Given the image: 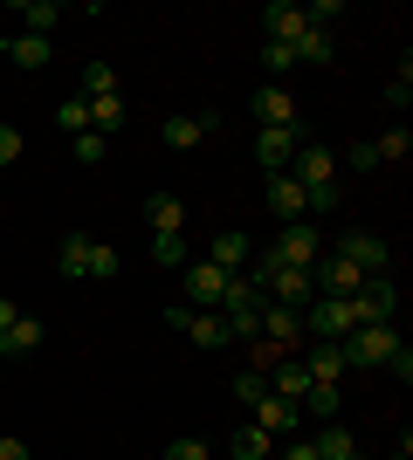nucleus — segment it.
Listing matches in <instances>:
<instances>
[{"label":"nucleus","mask_w":413,"mask_h":460,"mask_svg":"<svg viewBox=\"0 0 413 460\" xmlns=\"http://www.w3.org/2000/svg\"><path fill=\"white\" fill-rule=\"evenodd\" d=\"M331 254H345L358 275H386V269H393V248H386L373 227H352L345 241H331Z\"/></svg>","instance_id":"39448f33"},{"label":"nucleus","mask_w":413,"mask_h":460,"mask_svg":"<svg viewBox=\"0 0 413 460\" xmlns=\"http://www.w3.org/2000/svg\"><path fill=\"white\" fill-rule=\"evenodd\" d=\"M145 227L152 234H179L186 227V199H179V192H152V199H145Z\"/></svg>","instance_id":"6ab92c4d"},{"label":"nucleus","mask_w":413,"mask_h":460,"mask_svg":"<svg viewBox=\"0 0 413 460\" xmlns=\"http://www.w3.org/2000/svg\"><path fill=\"white\" fill-rule=\"evenodd\" d=\"M200 261H214L220 275H241V269H248V234H241V227L214 234V241H207V254H200Z\"/></svg>","instance_id":"4468645a"},{"label":"nucleus","mask_w":413,"mask_h":460,"mask_svg":"<svg viewBox=\"0 0 413 460\" xmlns=\"http://www.w3.org/2000/svg\"><path fill=\"white\" fill-rule=\"evenodd\" d=\"M103 152H111L103 131H76V165H103Z\"/></svg>","instance_id":"473e14b6"},{"label":"nucleus","mask_w":413,"mask_h":460,"mask_svg":"<svg viewBox=\"0 0 413 460\" xmlns=\"http://www.w3.org/2000/svg\"><path fill=\"white\" fill-rule=\"evenodd\" d=\"M14 316H21V309H14V296H0V337L14 330Z\"/></svg>","instance_id":"37998d69"},{"label":"nucleus","mask_w":413,"mask_h":460,"mask_svg":"<svg viewBox=\"0 0 413 460\" xmlns=\"http://www.w3.org/2000/svg\"><path fill=\"white\" fill-rule=\"evenodd\" d=\"M152 261L158 269H186V241L179 234H152Z\"/></svg>","instance_id":"2f4dec72"},{"label":"nucleus","mask_w":413,"mask_h":460,"mask_svg":"<svg viewBox=\"0 0 413 460\" xmlns=\"http://www.w3.org/2000/svg\"><path fill=\"white\" fill-rule=\"evenodd\" d=\"M262 392H269V378H262V371H235V405H256Z\"/></svg>","instance_id":"f704fd0d"},{"label":"nucleus","mask_w":413,"mask_h":460,"mask_svg":"<svg viewBox=\"0 0 413 460\" xmlns=\"http://www.w3.org/2000/svg\"><path fill=\"white\" fill-rule=\"evenodd\" d=\"M262 69H269V76H290V69H296L290 41H262Z\"/></svg>","instance_id":"72a5a7b5"},{"label":"nucleus","mask_w":413,"mask_h":460,"mask_svg":"<svg viewBox=\"0 0 413 460\" xmlns=\"http://www.w3.org/2000/svg\"><path fill=\"white\" fill-rule=\"evenodd\" d=\"M345 158H352V172H373V165H379V152H373V137H358V145H352V152H345Z\"/></svg>","instance_id":"58836bf2"},{"label":"nucleus","mask_w":413,"mask_h":460,"mask_svg":"<svg viewBox=\"0 0 413 460\" xmlns=\"http://www.w3.org/2000/svg\"><path fill=\"white\" fill-rule=\"evenodd\" d=\"M256 330L269 337V344H283V350H303V309H283V303H262V316H256Z\"/></svg>","instance_id":"9b49d317"},{"label":"nucleus","mask_w":413,"mask_h":460,"mask_svg":"<svg viewBox=\"0 0 413 460\" xmlns=\"http://www.w3.org/2000/svg\"><path fill=\"white\" fill-rule=\"evenodd\" d=\"M379 371H393V378H400V385H407V378H413V350H407V344H400V350H393V358H386V365H379Z\"/></svg>","instance_id":"ea45409f"},{"label":"nucleus","mask_w":413,"mask_h":460,"mask_svg":"<svg viewBox=\"0 0 413 460\" xmlns=\"http://www.w3.org/2000/svg\"><path fill=\"white\" fill-rule=\"evenodd\" d=\"M303 21H310V28H324V35H331L337 21H345V7H337V0H317V7H303Z\"/></svg>","instance_id":"c9c22d12"},{"label":"nucleus","mask_w":413,"mask_h":460,"mask_svg":"<svg viewBox=\"0 0 413 460\" xmlns=\"http://www.w3.org/2000/svg\"><path fill=\"white\" fill-rule=\"evenodd\" d=\"M166 460H214V454H207V440H193V433H186V440L166 447Z\"/></svg>","instance_id":"4c0bfd02"},{"label":"nucleus","mask_w":413,"mask_h":460,"mask_svg":"<svg viewBox=\"0 0 413 460\" xmlns=\"http://www.w3.org/2000/svg\"><path fill=\"white\" fill-rule=\"evenodd\" d=\"M296 145H303V124H275V131H256V158H262V172H290Z\"/></svg>","instance_id":"6e6552de"},{"label":"nucleus","mask_w":413,"mask_h":460,"mask_svg":"<svg viewBox=\"0 0 413 460\" xmlns=\"http://www.w3.org/2000/svg\"><path fill=\"white\" fill-rule=\"evenodd\" d=\"M407 96H413V62H400V76L386 83V103H393V111H407Z\"/></svg>","instance_id":"e433bc0d"},{"label":"nucleus","mask_w":413,"mask_h":460,"mask_svg":"<svg viewBox=\"0 0 413 460\" xmlns=\"http://www.w3.org/2000/svg\"><path fill=\"white\" fill-rule=\"evenodd\" d=\"M283 460H317V447L310 440H290V454H283Z\"/></svg>","instance_id":"c03bdc74"},{"label":"nucleus","mask_w":413,"mask_h":460,"mask_svg":"<svg viewBox=\"0 0 413 460\" xmlns=\"http://www.w3.org/2000/svg\"><path fill=\"white\" fill-rule=\"evenodd\" d=\"M0 460H35V454H28V440H21V433H0Z\"/></svg>","instance_id":"79ce46f5"},{"label":"nucleus","mask_w":413,"mask_h":460,"mask_svg":"<svg viewBox=\"0 0 413 460\" xmlns=\"http://www.w3.org/2000/svg\"><path fill=\"white\" fill-rule=\"evenodd\" d=\"M373 152H379V165H386V158H393V165H400V158L413 152V131H407V124H393V131H386V137H373Z\"/></svg>","instance_id":"7c9ffc66"},{"label":"nucleus","mask_w":413,"mask_h":460,"mask_svg":"<svg viewBox=\"0 0 413 460\" xmlns=\"http://www.w3.org/2000/svg\"><path fill=\"white\" fill-rule=\"evenodd\" d=\"M56 124H62L69 137L90 131V96H62V103H56Z\"/></svg>","instance_id":"cd10ccee"},{"label":"nucleus","mask_w":413,"mask_h":460,"mask_svg":"<svg viewBox=\"0 0 413 460\" xmlns=\"http://www.w3.org/2000/svg\"><path fill=\"white\" fill-rule=\"evenodd\" d=\"M0 49H7L14 69H41V62H49V41H41V35H7Z\"/></svg>","instance_id":"b1692460"},{"label":"nucleus","mask_w":413,"mask_h":460,"mask_svg":"<svg viewBox=\"0 0 413 460\" xmlns=\"http://www.w3.org/2000/svg\"><path fill=\"white\" fill-rule=\"evenodd\" d=\"M290 56H296V62H310V69H324L337 49H331V35H324V28H303V35L290 41Z\"/></svg>","instance_id":"5701e85b"},{"label":"nucleus","mask_w":413,"mask_h":460,"mask_svg":"<svg viewBox=\"0 0 413 460\" xmlns=\"http://www.w3.org/2000/svg\"><path fill=\"white\" fill-rule=\"evenodd\" d=\"M337 350H345V365H386V358L400 350V330L393 323H358Z\"/></svg>","instance_id":"20e7f679"},{"label":"nucleus","mask_w":413,"mask_h":460,"mask_svg":"<svg viewBox=\"0 0 413 460\" xmlns=\"http://www.w3.org/2000/svg\"><path fill=\"white\" fill-rule=\"evenodd\" d=\"M41 344H49V323L21 309V316H14V330L0 337V358H28V350H41Z\"/></svg>","instance_id":"a211bd4d"},{"label":"nucleus","mask_w":413,"mask_h":460,"mask_svg":"<svg viewBox=\"0 0 413 460\" xmlns=\"http://www.w3.org/2000/svg\"><path fill=\"white\" fill-rule=\"evenodd\" d=\"M290 179L303 186V199H310V192H337V152L317 145V137H303L296 158H290Z\"/></svg>","instance_id":"f257e3e1"},{"label":"nucleus","mask_w":413,"mask_h":460,"mask_svg":"<svg viewBox=\"0 0 413 460\" xmlns=\"http://www.w3.org/2000/svg\"><path fill=\"white\" fill-rule=\"evenodd\" d=\"M262 199H269V213L283 220V227H296V220H310V199H303V186H296L290 172H269V192H262Z\"/></svg>","instance_id":"9d476101"},{"label":"nucleus","mask_w":413,"mask_h":460,"mask_svg":"<svg viewBox=\"0 0 413 460\" xmlns=\"http://www.w3.org/2000/svg\"><path fill=\"white\" fill-rule=\"evenodd\" d=\"M248 420L269 433V440H296V420H303V405H290V399H275V392H262L256 405H248Z\"/></svg>","instance_id":"0eeeda50"},{"label":"nucleus","mask_w":413,"mask_h":460,"mask_svg":"<svg viewBox=\"0 0 413 460\" xmlns=\"http://www.w3.org/2000/svg\"><path fill=\"white\" fill-rule=\"evenodd\" d=\"M62 21H69V14H62L56 0H14V35H41V41H49Z\"/></svg>","instance_id":"f8f14e48"},{"label":"nucleus","mask_w":413,"mask_h":460,"mask_svg":"<svg viewBox=\"0 0 413 460\" xmlns=\"http://www.w3.org/2000/svg\"><path fill=\"white\" fill-rule=\"evenodd\" d=\"M262 378H269L275 399H290V405H303V392H310V371H303V358H275Z\"/></svg>","instance_id":"2eb2a0df"},{"label":"nucleus","mask_w":413,"mask_h":460,"mask_svg":"<svg viewBox=\"0 0 413 460\" xmlns=\"http://www.w3.org/2000/svg\"><path fill=\"white\" fill-rule=\"evenodd\" d=\"M14 158H21V131H14V124H0V165H14Z\"/></svg>","instance_id":"a19ab883"},{"label":"nucleus","mask_w":413,"mask_h":460,"mask_svg":"<svg viewBox=\"0 0 413 460\" xmlns=\"http://www.w3.org/2000/svg\"><path fill=\"white\" fill-rule=\"evenodd\" d=\"M76 96H118V69H111V62H90V69H83V90Z\"/></svg>","instance_id":"c756f323"},{"label":"nucleus","mask_w":413,"mask_h":460,"mask_svg":"<svg viewBox=\"0 0 413 460\" xmlns=\"http://www.w3.org/2000/svg\"><path fill=\"white\" fill-rule=\"evenodd\" d=\"M317 254H324V234H317L310 220H296V227L275 234V248L262 254V261H275V269H310Z\"/></svg>","instance_id":"f03ea898"},{"label":"nucleus","mask_w":413,"mask_h":460,"mask_svg":"<svg viewBox=\"0 0 413 460\" xmlns=\"http://www.w3.org/2000/svg\"><path fill=\"white\" fill-rule=\"evenodd\" d=\"M262 28H269V41H296L310 21H303V7H290V0H269V7H262Z\"/></svg>","instance_id":"aec40b11"},{"label":"nucleus","mask_w":413,"mask_h":460,"mask_svg":"<svg viewBox=\"0 0 413 460\" xmlns=\"http://www.w3.org/2000/svg\"><path fill=\"white\" fill-rule=\"evenodd\" d=\"M90 241H97V234H69L56 248V269L69 275V282H83V269H90Z\"/></svg>","instance_id":"4be33fe9"},{"label":"nucleus","mask_w":413,"mask_h":460,"mask_svg":"<svg viewBox=\"0 0 413 460\" xmlns=\"http://www.w3.org/2000/svg\"><path fill=\"white\" fill-rule=\"evenodd\" d=\"M83 282H118V248H111V241H90V269H83Z\"/></svg>","instance_id":"a878e982"},{"label":"nucleus","mask_w":413,"mask_h":460,"mask_svg":"<svg viewBox=\"0 0 413 460\" xmlns=\"http://www.w3.org/2000/svg\"><path fill=\"white\" fill-rule=\"evenodd\" d=\"M269 447H275V440L262 433L256 420H241V426H235V460H269Z\"/></svg>","instance_id":"393cba45"},{"label":"nucleus","mask_w":413,"mask_h":460,"mask_svg":"<svg viewBox=\"0 0 413 460\" xmlns=\"http://www.w3.org/2000/svg\"><path fill=\"white\" fill-rule=\"evenodd\" d=\"M207 131H220V111H200V117H166L158 145H166V152H193V145H207Z\"/></svg>","instance_id":"1a4fd4ad"},{"label":"nucleus","mask_w":413,"mask_h":460,"mask_svg":"<svg viewBox=\"0 0 413 460\" xmlns=\"http://www.w3.org/2000/svg\"><path fill=\"white\" fill-rule=\"evenodd\" d=\"M337 405H345L337 385H310V392H303V412H317V420H337Z\"/></svg>","instance_id":"c85d7f7f"},{"label":"nucleus","mask_w":413,"mask_h":460,"mask_svg":"<svg viewBox=\"0 0 413 460\" xmlns=\"http://www.w3.org/2000/svg\"><path fill=\"white\" fill-rule=\"evenodd\" d=\"M352 309H358V323H393L400 316V282L393 275H365L358 296H352Z\"/></svg>","instance_id":"423d86ee"},{"label":"nucleus","mask_w":413,"mask_h":460,"mask_svg":"<svg viewBox=\"0 0 413 460\" xmlns=\"http://www.w3.org/2000/svg\"><path fill=\"white\" fill-rule=\"evenodd\" d=\"M248 111H256V124H262V131H275V124H296V96L283 90V83H262Z\"/></svg>","instance_id":"ddd939ff"},{"label":"nucleus","mask_w":413,"mask_h":460,"mask_svg":"<svg viewBox=\"0 0 413 460\" xmlns=\"http://www.w3.org/2000/svg\"><path fill=\"white\" fill-rule=\"evenodd\" d=\"M310 447H317V460H358V440H352V433H345L337 420H324V426H317V433H310Z\"/></svg>","instance_id":"412c9836"},{"label":"nucleus","mask_w":413,"mask_h":460,"mask_svg":"<svg viewBox=\"0 0 413 460\" xmlns=\"http://www.w3.org/2000/svg\"><path fill=\"white\" fill-rule=\"evenodd\" d=\"M220 288H228V275H220L214 261H186V296H193L186 309H214V303H220Z\"/></svg>","instance_id":"dca6fc26"},{"label":"nucleus","mask_w":413,"mask_h":460,"mask_svg":"<svg viewBox=\"0 0 413 460\" xmlns=\"http://www.w3.org/2000/svg\"><path fill=\"white\" fill-rule=\"evenodd\" d=\"M124 124V96H90V131H118Z\"/></svg>","instance_id":"bb28decb"},{"label":"nucleus","mask_w":413,"mask_h":460,"mask_svg":"<svg viewBox=\"0 0 413 460\" xmlns=\"http://www.w3.org/2000/svg\"><path fill=\"white\" fill-rule=\"evenodd\" d=\"M166 323H173L179 337L207 344V350H228V344H235V337H228V323H220V309H186V303H173V309H166Z\"/></svg>","instance_id":"7ed1b4c3"},{"label":"nucleus","mask_w":413,"mask_h":460,"mask_svg":"<svg viewBox=\"0 0 413 460\" xmlns=\"http://www.w3.org/2000/svg\"><path fill=\"white\" fill-rule=\"evenodd\" d=\"M296 358H303V371H310V385H337V378H345V371H352V365H345V350H337V344H303V350H296Z\"/></svg>","instance_id":"f3484780"}]
</instances>
